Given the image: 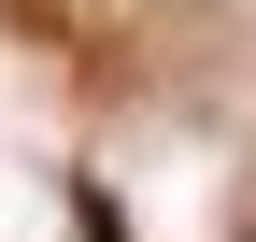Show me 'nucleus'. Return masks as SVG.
<instances>
[{"instance_id":"obj_1","label":"nucleus","mask_w":256,"mask_h":242,"mask_svg":"<svg viewBox=\"0 0 256 242\" xmlns=\"http://www.w3.org/2000/svg\"><path fill=\"white\" fill-rule=\"evenodd\" d=\"M228 242H256V228H228Z\"/></svg>"}]
</instances>
